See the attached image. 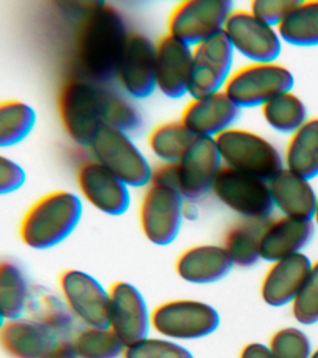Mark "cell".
<instances>
[{"label":"cell","mask_w":318,"mask_h":358,"mask_svg":"<svg viewBox=\"0 0 318 358\" xmlns=\"http://www.w3.org/2000/svg\"><path fill=\"white\" fill-rule=\"evenodd\" d=\"M129 34L121 13L106 3H97L82 21L78 33L76 55L83 78L110 84Z\"/></svg>","instance_id":"1"},{"label":"cell","mask_w":318,"mask_h":358,"mask_svg":"<svg viewBox=\"0 0 318 358\" xmlns=\"http://www.w3.org/2000/svg\"><path fill=\"white\" fill-rule=\"evenodd\" d=\"M79 196L69 190H55L36 201L24 215L19 237L34 250L55 248L71 236L82 220Z\"/></svg>","instance_id":"2"},{"label":"cell","mask_w":318,"mask_h":358,"mask_svg":"<svg viewBox=\"0 0 318 358\" xmlns=\"http://www.w3.org/2000/svg\"><path fill=\"white\" fill-rule=\"evenodd\" d=\"M215 142L223 165L239 172L270 183L284 169V157L277 148L252 131L233 127Z\"/></svg>","instance_id":"3"},{"label":"cell","mask_w":318,"mask_h":358,"mask_svg":"<svg viewBox=\"0 0 318 358\" xmlns=\"http://www.w3.org/2000/svg\"><path fill=\"white\" fill-rule=\"evenodd\" d=\"M58 113L66 133L76 144L90 147L103 123L100 84L71 78L60 88Z\"/></svg>","instance_id":"4"},{"label":"cell","mask_w":318,"mask_h":358,"mask_svg":"<svg viewBox=\"0 0 318 358\" xmlns=\"http://www.w3.org/2000/svg\"><path fill=\"white\" fill-rule=\"evenodd\" d=\"M295 86L293 73L277 62L250 63L233 72L223 89L240 109L261 108Z\"/></svg>","instance_id":"5"},{"label":"cell","mask_w":318,"mask_h":358,"mask_svg":"<svg viewBox=\"0 0 318 358\" xmlns=\"http://www.w3.org/2000/svg\"><path fill=\"white\" fill-rule=\"evenodd\" d=\"M219 324V312L198 299H171L159 304L152 312V329L161 337L175 341L208 337Z\"/></svg>","instance_id":"6"},{"label":"cell","mask_w":318,"mask_h":358,"mask_svg":"<svg viewBox=\"0 0 318 358\" xmlns=\"http://www.w3.org/2000/svg\"><path fill=\"white\" fill-rule=\"evenodd\" d=\"M94 159L129 187L149 186L153 169L129 134L102 126L90 147Z\"/></svg>","instance_id":"7"},{"label":"cell","mask_w":318,"mask_h":358,"mask_svg":"<svg viewBox=\"0 0 318 358\" xmlns=\"http://www.w3.org/2000/svg\"><path fill=\"white\" fill-rule=\"evenodd\" d=\"M234 10L231 0H186L170 13L167 34L194 48L224 32Z\"/></svg>","instance_id":"8"},{"label":"cell","mask_w":318,"mask_h":358,"mask_svg":"<svg viewBox=\"0 0 318 358\" xmlns=\"http://www.w3.org/2000/svg\"><path fill=\"white\" fill-rule=\"evenodd\" d=\"M185 203L177 187L150 182L139 207V223L145 238L155 245H171L180 234Z\"/></svg>","instance_id":"9"},{"label":"cell","mask_w":318,"mask_h":358,"mask_svg":"<svg viewBox=\"0 0 318 358\" xmlns=\"http://www.w3.org/2000/svg\"><path fill=\"white\" fill-rule=\"evenodd\" d=\"M212 192L242 218L270 220L275 209L269 182L225 165L215 179Z\"/></svg>","instance_id":"10"},{"label":"cell","mask_w":318,"mask_h":358,"mask_svg":"<svg viewBox=\"0 0 318 358\" xmlns=\"http://www.w3.org/2000/svg\"><path fill=\"white\" fill-rule=\"evenodd\" d=\"M60 295L82 327L110 326V294L99 280L79 270L66 268L58 278Z\"/></svg>","instance_id":"11"},{"label":"cell","mask_w":318,"mask_h":358,"mask_svg":"<svg viewBox=\"0 0 318 358\" xmlns=\"http://www.w3.org/2000/svg\"><path fill=\"white\" fill-rule=\"evenodd\" d=\"M234 52L250 63L276 62L281 55L283 41L276 28L265 24L250 10H234L223 32Z\"/></svg>","instance_id":"12"},{"label":"cell","mask_w":318,"mask_h":358,"mask_svg":"<svg viewBox=\"0 0 318 358\" xmlns=\"http://www.w3.org/2000/svg\"><path fill=\"white\" fill-rule=\"evenodd\" d=\"M234 53L223 33L192 48L189 94L195 98L223 91L233 74Z\"/></svg>","instance_id":"13"},{"label":"cell","mask_w":318,"mask_h":358,"mask_svg":"<svg viewBox=\"0 0 318 358\" xmlns=\"http://www.w3.org/2000/svg\"><path fill=\"white\" fill-rule=\"evenodd\" d=\"M175 165L178 192L185 201H195L212 192L223 164L215 139L195 137Z\"/></svg>","instance_id":"14"},{"label":"cell","mask_w":318,"mask_h":358,"mask_svg":"<svg viewBox=\"0 0 318 358\" xmlns=\"http://www.w3.org/2000/svg\"><path fill=\"white\" fill-rule=\"evenodd\" d=\"M110 329L125 347L149 337L152 313L138 288L127 281H117L108 288Z\"/></svg>","instance_id":"15"},{"label":"cell","mask_w":318,"mask_h":358,"mask_svg":"<svg viewBox=\"0 0 318 358\" xmlns=\"http://www.w3.org/2000/svg\"><path fill=\"white\" fill-rule=\"evenodd\" d=\"M155 47L141 33H130L120 62L116 80L121 90L132 99H146L156 86Z\"/></svg>","instance_id":"16"},{"label":"cell","mask_w":318,"mask_h":358,"mask_svg":"<svg viewBox=\"0 0 318 358\" xmlns=\"http://www.w3.org/2000/svg\"><path fill=\"white\" fill-rule=\"evenodd\" d=\"M77 184L83 198L106 215L120 217L129 209V187L94 159L80 165Z\"/></svg>","instance_id":"17"},{"label":"cell","mask_w":318,"mask_h":358,"mask_svg":"<svg viewBox=\"0 0 318 358\" xmlns=\"http://www.w3.org/2000/svg\"><path fill=\"white\" fill-rule=\"evenodd\" d=\"M242 109L224 91L192 98L183 109L180 122L194 136L217 138L236 127Z\"/></svg>","instance_id":"18"},{"label":"cell","mask_w":318,"mask_h":358,"mask_svg":"<svg viewBox=\"0 0 318 358\" xmlns=\"http://www.w3.org/2000/svg\"><path fill=\"white\" fill-rule=\"evenodd\" d=\"M192 48L166 34L155 47L156 86L164 96L180 99L189 94Z\"/></svg>","instance_id":"19"},{"label":"cell","mask_w":318,"mask_h":358,"mask_svg":"<svg viewBox=\"0 0 318 358\" xmlns=\"http://www.w3.org/2000/svg\"><path fill=\"white\" fill-rule=\"evenodd\" d=\"M312 266L311 259L303 253L272 262L262 279V301L275 308L291 304L305 282Z\"/></svg>","instance_id":"20"},{"label":"cell","mask_w":318,"mask_h":358,"mask_svg":"<svg viewBox=\"0 0 318 358\" xmlns=\"http://www.w3.org/2000/svg\"><path fill=\"white\" fill-rule=\"evenodd\" d=\"M58 341L48 329L27 315L1 323L0 345L9 358H44Z\"/></svg>","instance_id":"21"},{"label":"cell","mask_w":318,"mask_h":358,"mask_svg":"<svg viewBox=\"0 0 318 358\" xmlns=\"http://www.w3.org/2000/svg\"><path fill=\"white\" fill-rule=\"evenodd\" d=\"M315 235V221L284 217L268 220L259 243L261 259L270 263L303 253Z\"/></svg>","instance_id":"22"},{"label":"cell","mask_w":318,"mask_h":358,"mask_svg":"<svg viewBox=\"0 0 318 358\" xmlns=\"http://www.w3.org/2000/svg\"><path fill=\"white\" fill-rule=\"evenodd\" d=\"M233 263L222 245L203 243L181 252L175 271L181 280L192 285H210L230 274Z\"/></svg>","instance_id":"23"},{"label":"cell","mask_w":318,"mask_h":358,"mask_svg":"<svg viewBox=\"0 0 318 358\" xmlns=\"http://www.w3.org/2000/svg\"><path fill=\"white\" fill-rule=\"evenodd\" d=\"M270 189L273 204L284 217L314 221L317 194L311 181L284 168L270 182Z\"/></svg>","instance_id":"24"},{"label":"cell","mask_w":318,"mask_h":358,"mask_svg":"<svg viewBox=\"0 0 318 358\" xmlns=\"http://www.w3.org/2000/svg\"><path fill=\"white\" fill-rule=\"evenodd\" d=\"M27 315L43 324L58 340L71 338L76 329V318L61 295L43 285L32 287Z\"/></svg>","instance_id":"25"},{"label":"cell","mask_w":318,"mask_h":358,"mask_svg":"<svg viewBox=\"0 0 318 358\" xmlns=\"http://www.w3.org/2000/svg\"><path fill=\"white\" fill-rule=\"evenodd\" d=\"M284 168L311 181L318 176V117H312L290 136Z\"/></svg>","instance_id":"26"},{"label":"cell","mask_w":318,"mask_h":358,"mask_svg":"<svg viewBox=\"0 0 318 358\" xmlns=\"http://www.w3.org/2000/svg\"><path fill=\"white\" fill-rule=\"evenodd\" d=\"M268 220L241 217L229 227L225 232L222 246L233 266L251 268L261 259L259 243Z\"/></svg>","instance_id":"27"},{"label":"cell","mask_w":318,"mask_h":358,"mask_svg":"<svg viewBox=\"0 0 318 358\" xmlns=\"http://www.w3.org/2000/svg\"><path fill=\"white\" fill-rule=\"evenodd\" d=\"M32 287L23 268L13 260L0 263V313L2 321L27 313Z\"/></svg>","instance_id":"28"},{"label":"cell","mask_w":318,"mask_h":358,"mask_svg":"<svg viewBox=\"0 0 318 358\" xmlns=\"http://www.w3.org/2000/svg\"><path fill=\"white\" fill-rule=\"evenodd\" d=\"M277 31L282 41L293 47H317L318 0H298Z\"/></svg>","instance_id":"29"},{"label":"cell","mask_w":318,"mask_h":358,"mask_svg":"<svg viewBox=\"0 0 318 358\" xmlns=\"http://www.w3.org/2000/svg\"><path fill=\"white\" fill-rule=\"evenodd\" d=\"M261 109L265 122L273 130L289 136L309 120L305 103L292 91L273 98Z\"/></svg>","instance_id":"30"},{"label":"cell","mask_w":318,"mask_h":358,"mask_svg":"<svg viewBox=\"0 0 318 358\" xmlns=\"http://www.w3.org/2000/svg\"><path fill=\"white\" fill-rule=\"evenodd\" d=\"M100 97L104 125L128 134L140 130L141 114L124 92L110 84H100Z\"/></svg>","instance_id":"31"},{"label":"cell","mask_w":318,"mask_h":358,"mask_svg":"<svg viewBox=\"0 0 318 358\" xmlns=\"http://www.w3.org/2000/svg\"><path fill=\"white\" fill-rule=\"evenodd\" d=\"M195 137L180 120H173L156 126L147 137V145L163 164H177Z\"/></svg>","instance_id":"32"},{"label":"cell","mask_w":318,"mask_h":358,"mask_svg":"<svg viewBox=\"0 0 318 358\" xmlns=\"http://www.w3.org/2000/svg\"><path fill=\"white\" fill-rule=\"evenodd\" d=\"M71 341L77 358H120L125 350L110 327H80Z\"/></svg>","instance_id":"33"},{"label":"cell","mask_w":318,"mask_h":358,"mask_svg":"<svg viewBox=\"0 0 318 358\" xmlns=\"http://www.w3.org/2000/svg\"><path fill=\"white\" fill-rule=\"evenodd\" d=\"M37 114L29 103L6 100L0 103V145L10 148L23 142L32 133Z\"/></svg>","instance_id":"34"},{"label":"cell","mask_w":318,"mask_h":358,"mask_svg":"<svg viewBox=\"0 0 318 358\" xmlns=\"http://www.w3.org/2000/svg\"><path fill=\"white\" fill-rule=\"evenodd\" d=\"M122 358H194L189 349L178 341L161 337H147L125 347Z\"/></svg>","instance_id":"35"},{"label":"cell","mask_w":318,"mask_h":358,"mask_svg":"<svg viewBox=\"0 0 318 358\" xmlns=\"http://www.w3.org/2000/svg\"><path fill=\"white\" fill-rule=\"evenodd\" d=\"M269 349L273 358H310L311 341L306 333L297 327H284L270 338Z\"/></svg>","instance_id":"36"},{"label":"cell","mask_w":318,"mask_h":358,"mask_svg":"<svg viewBox=\"0 0 318 358\" xmlns=\"http://www.w3.org/2000/svg\"><path fill=\"white\" fill-rule=\"evenodd\" d=\"M293 318L303 326L318 323V260L291 303Z\"/></svg>","instance_id":"37"},{"label":"cell","mask_w":318,"mask_h":358,"mask_svg":"<svg viewBox=\"0 0 318 358\" xmlns=\"http://www.w3.org/2000/svg\"><path fill=\"white\" fill-rule=\"evenodd\" d=\"M298 0H254L250 10L265 24L277 29Z\"/></svg>","instance_id":"38"},{"label":"cell","mask_w":318,"mask_h":358,"mask_svg":"<svg viewBox=\"0 0 318 358\" xmlns=\"http://www.w3.org/2000/svg\"><path fill=\"white\" fill-rule=\"evenodd\" d=\"M27 175L17 162L5 156L0 157V193L12 194L26 183Z\"/></svg>","instance_id":"39"},{"label":"cell","mask_w":318,"mask_h":358,"mask_svg":"<svg viewBox=\"0 0 318 358\" xmlns=\"http://www.w3.org/2000/svg\"><path fill=\"white\" fill-rule=\"evenodd\" d=\"M239 358H273V357L269 347L259 343H250L242 349Z\"/></svg>","instance_id":"40"},{"label":"cell","mask_w":318,"mask_h":358,"mask_svg":"<svg viewBox=\"0 0 318 358\" xmlns=\"http://www.w3.org/2000/svg\"><path fill=\"white\" fill-rule=\"evenodd\" d=\"M44 358H77L71 338L58 341L57 345Z\"/></svg>","instance_id":"41"},{"label":"cell","mask_w":318,"mask_h":358,"mask_svg":"<svg viewBox=\"0 0 318 358\" xmlns=\"http://www.w3.org/2000/svg\"><path fill=\"white\" fill-rule=\"evenodd\" d=\"M315 223L318 226V194H317V210H315V215L314 218Z\"/></svg>","instance_id":"42"},{"label":"cell","mask_w":318,"mask_h":358,"mask_svg":"<svg viewBox=\"0 0 318 358\" xmlns=\"http://www.w3.org/2000/svg\"><path fill=\"white\" fill-rule=\"evenodd\" d=\"M310 358H318V349L315 350V352H312L311 357Z\"/></svg>","instance_id":"43"}]
</instances>
